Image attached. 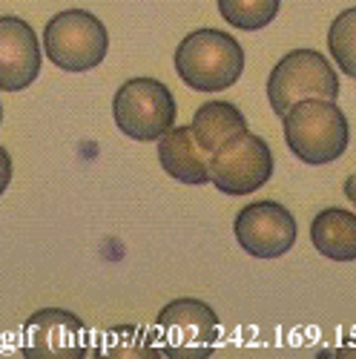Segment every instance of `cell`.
<instances>
[{"mask_svg":"<svg viewBox=\"0 0 356 359\" xmlns=\"http://www.w3.org/2000/svg\"><path fill=\"white\" fill-rule=\"evenodd\" d=\"M175 72L196 93H221L245 72V49L227 32L198 29L175 49Z\"/></svg>","mask_w":356,"mask_h":359,"instance_id":"1","label":"cell"},{"mask_svg":"<svg viewBox=\"0 0 356 359\" xmlns=\"http://www.w3.org/2000/svg\"><path fill=\"white\" fill-rule=\"evenodd\" d=\"M282 121H285V141L299 161L322 167L345 156L350 130L345 112L334 101H319V98L299 101L282 115Z\"/></svg>","mask_w":356,"mask_h":359,"instance_id":"2","label":"cell"},{"mask_svg":"<svg viewBox=\"0 0 356 359\" xmlns=\"http://www.w3.org/2000/svg\"><path fill=\"white\" fill-rule=\"evenodd\" d=\"M46 57L64 72H89L104 64L109 52L107 26L83 9L55 15L43 29Z\"/></svg>","mask_w":356,"mask_h":359,"instance_id":"3","label":"cell"},{"mask_svg":"<svg viewBox=\"0 0 356 359\" xmlns=\"http://www.w3.org/2000/svg\"><path fill=\"white\" fill-rule=\"evenodd\" d=\"M319 98V101H336L339 98V78L328 57L316 49H293L273 67L267 78V101L273 112L282 118L293 104Z\"/></svg>","mask_w":356,"mask_h":359,"instance_id":"4","label":"cell"},{"mask_svg":"<svg viewBox=\"0 0 356 359\" xmlns=\"http://www.w3.org/2000/svg\"><path fill=\"white\" fill-rule=\"evenodd\" d=\"M115 124L132 141H158L175 127V98L156 78H132L115 93Z\"/></svg>","mask_w":356,"mask_h":359,"instance_id":"5","label":"cell"},{"mask_svg":"<svg viewBox=\"0 0 356 359\" xmlns=\"http://www.w3.org/2000/svg\"><path fill=\"white\" fill-rule=\"evenodd\" d=\"M273 175V153L264 138L242 133L210 156V182L224 196H250Z\"/></svg>","mask_w":356,"mask_h":359,"instance_id":"6","label":"cell"},{"mask_svg":"<svg viewBox=\"0 0 356 359\" xmlns=\"http://www.w3.org/2000/svg\"><path fill=\"white\" fill-rule=\"evenodd\" d=\"M158 351L167 356H204L219 337V316L201 299H175L156 319Z\"/></svg>","mask_w":356,"mask_h":359,"instance_id":"7","label":"cell"},{"mask_svg":"<svg viewBox=\"0 0 356 359\" xmlns=\"http://www.w3.org/2000/svg\"><path fill=\"white\" fill-rule=\"evenodd\" d=\"M235 242L253 259H279L296 245V219L276 201H253L235 216Z\"/></svg>","mask_w":356,"mask_h":359,"instance_id":"8","label":"cell"},{"mask_svg":"<svg viewBox=\"0 0 356 359\" xmlns=\"http://www.w3.org/2000/svg\"><path fill=\"white\" fill-rule=\"evenodd\" d=\"M86 353V327L83 322L61 308H43L29 316L23 325V356H83Z\"/></svg>","mask_w":356,"mask_h":359,"instance_id":"9","label":"cell"},{"mask_svg":"<svg viewBox=\"0 0 356 359\" xmlns=\"http://www.w3.org/2000/svg\"><path fill=\"white\" fill-rule=\"evenodd\" d=\"M41 75V41L20 18H0V89L20 93Z\"/></svg>","mask_w":356,"mask_h":359,"instance_id":"10","label":"cell"},{"mask_svg":"<svg viewBox=\"0 0 356 359\" xmlns=\"http://www.w3.org/2000/svg\"><path fill=\"white\" fill-rule=\"evenodd\" d=\"M158 161L161 170L182 184L201 187L210 182V156L196 141L193 127H172L158 138Z\"/></svg>","mask_w":356,"mask_h":359,"instance_id":"11","label":"cell"},{"mask_svg":"<svg viewBox=\"0 0 356 359\" xmlns=\"http://www.w3.org/2000/svg\"><path fill=\"white\" fill-rule=\"evenodd\" d=\"M310 242L331 262H356V216L339 207L322 210L310 224Z\"/></svg>","mask_w":356,"mask_h":359,"instance_id":"12","label":"cell"},{"mask_svg":"<svg viewBox=\"0 0 356 359\" xmlns=\"http://www.w3.org/2000/svg\"><path fill=\"white\" fill-rule=\"evenodd\" d=\"M193 135L196 141L204 147L207 156H213L216 149H221L227 141H233L235 135L247 133V118L242 115V109L227 101H210L204 104L196 115H193Z\"/></svg>","mask_w":356,"mask_h":359,"instance_id":"13","label":"cell"},{"mask_svg":"<svg viewBox=\"0 0 356 359\" xmlns=\"http://www.w3.org/2000/svg\"><path fill=\"white\" fill-rule=\"evenodd\" d=\"M282 0H219L221 18L242 32H259L271 26L279 15Z\"/></svg>","mask_w":356,"mask_h":359,"instance_id":"14","label":"cell"},{"mask_svg":"<svg viewBox=\"0 0 356 359\" xmlns=\"http://www.w3.org/2000/svg\"><path fill=\"white\" fill-rule=\"evenodd\" d=\"M328 49L334 55V61L339 64V69L356 81V6L345 9L328 32Z\"/></svg>","mask_w":356,"mask_h":359,"instance_id":"15","label":"cell"},{"mask_svg":"<svg viewBox=\"0 0 356 359\" xmlns=\"http://www.w3.org/2000/svg\"><path fill=\"white\" fill-rule=\"evenodd\" d=\"M156 351H158L156 339L146 337L141 327H135V325H121V327H112V331L107 334V351H104V353L130 359V356H150V353H156Z\"/></svg>","mask_w":356,"mask_h":359,"instance_id":"16","label":"cell"},{"mask_svg":"<svg viewBox=\"0 0 356 359\" xmlns=\"http://www.w3.org/2000/svg\"><path fill=\"white\" fill-rule=\"evenodd\" d=\"M9 182H12V158H9V153H6V149L0 147V196L6 193Z\"/></svg>","mask_w":356,"mask_h":359,"instance_id":"17","label":"cell"},{"mask_svg":"<svg viewBox=\"0 0 356 359\" xmlns=\"http://www.w3.org/2000/svg\"><path fill=\"white\" fill-rule=\"evenodd\" d=\"M345 196L350 198V204L356 207V172L348 178V182H345Z\"/></svg>","mask_w":356,"mask_h":359,"instance_id":"18","label":"cell"},{"mask_svg":"<svg viewBox=\"0 0 356 359\" xmlns=\"http://www.w3.org/2000/svg\"><path fill=\"white\" fill-rule=\"evenodd\" d=\"M0 121H4V107H0Z\"/></svg>","mask_w":356,"mask_h":359,"instance_id":"19","label":"cell"}]
</instances>
